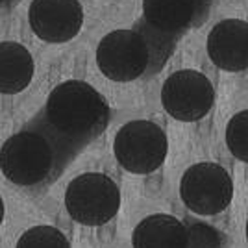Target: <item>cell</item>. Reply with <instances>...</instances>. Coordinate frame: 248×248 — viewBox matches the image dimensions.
Wrapping results in <instances>:
<instances>
[{
	"label": "cell",
	"mask_w": 248,
	"mask_h": 248,
	"mask_svg": "<svg viewBox=\"0 0 248 248\" xmlns=\"http://www.w3.org/2000/svg\"><path fill=\"white\" fill-rule=\"evenodd\" d=\"M37 117L62 143L80 154L104 134L111 121V109L93 85L67 80L52 89Z\"/></svg>",
	"instance_id": "cell-2"
},
{
	"label": "cell",
	"mask_w": 248,
	"mask_h": 248,
	"mask_svg": "<svg viewBox=\"0 0 248 248\" xmlns=\"http://www.w3.org/2000/svg\"><path fill=\"white\" fill-rule=\"evenodd\" d=\"M180 198L187 209L197 215H218L232 204V176L224 167L211 161L191 165L180 180Z\"/></svg>",
	"instance_id": "cell-6"
},
{
	"label": "cell",
	"mask_w": 248,
	"mask_h": 248,
	"mask_svg": "<svg viewBox=\"0 0 248 248\" xmlns=\"http://www.w3.org/2000/svg\"><path fill=\"white\" fill-rule=\"evenodd\" d=\"M226 145L230 152L237 157L239 161H248V111L243 109L235 113L226 128Z\"/></svg>",
	"instance_id": "cell-14"
},
{
	"label": "cell",
	"mask_w": 248,
	"mask_h": 248,
	"mask_svg": "<svg viewBox=\"0 0 248 248\" xmlns=\"http://www.w3.org/2000/svg\"><path fill=\"white\" fill-rule=\"evenodd\" d=\"M211 0H143V21L167 39H178L204 24Z\"/></svg>",
	"instance_id": "cell-9"
},
{
	"label": "cell",
	"mask_w": 248,
	"mask_h": 248,
	"mask_svg": "<svg viewBox=\"0 0 248 248\" xmlns=\"http://www.w3.org/2000/svg\"><path fill=\"white\" fill-rule=\"evenodd\" d=\"M33 58L21 43H0V93L17 94L30 85L33 78Z\"/></svg>",
	"instance_id": "cell-12"
},
{
	"label": "cell",
	"mask_w": 248,
	"mask_h": 248,
	"mask_svg": "<svg viewBox=\"0 0 248 248\" xmlns=\"http://www.w3.org/2000/svg\"><path fill=\"white\" fill-rule=\"evenodd\" d=\"M31 31L46 43H67L83 26L80 0H31L28 10Z\"/></svg>",
	"instance_id": "cell-10"
},
{
	"label": "cell",
	"mask_w": 248,
	"mask_h": 248,
	"mask_svg": "<svg viewBox=\"0 0 248 248\" xmlns=\"http://www.w3.org/2000/svg\"><path fill=\"white\" fill-rule=\"evenodd\" d=\"M76 152L62 143L35 115L0 148V170L11 184L31 191L52 186Z\"/></svg>",
	"instance_id": "cell-1"
},
{
	"label": "cell",
	"mask_w": 248,
	"mask_h": 248,
	"mask_svg": "<svg viewBox=\"0 0 248 248\" xmlns=\"http://www.w3.org/2000/svg\"><path fill=\"white\" fill-rule=\"evenodd\" d=\"M65 207L78 224L104 226L121 209V191L108 174L85 172L67 186Z\"/></svg>",
	"instance_id": "cell-4"
},
{
	"label": "cell",
	"mask_w": 248,
	"mask_h": 248,
	"mask_svg": "<svg viewBox=\"0 0 248 248\" xmlns=\"http://www.w3.org/2000/svg\"><path fill=\"white\" fill-rule=\"evenodd\" d=\"M215 104V89L206 74L182 69L165 80L161 87V106L167 113L182 123L204 119Z\"/></svg>",
	"instance_id": "cell-8"
},
{
	"label": "cell",
	"mask_w": 248,
	"mask_h": 248,
	"mask_svg": "<svg viewBox=\"0 0 248 248\" xmlns=\"http://www.w3.org/2000/svg\"><path fill=\"white\" fill-rule=\"evenodd\" d=\"M15 248H71V243L62 230L41 224L26 230L19 237Z\"/></svg>",
	"instance_id": "cell-13"
},
{
	"label": "cell",
	"mask_w": 248,
	"mask_h": 248,
	"mask_svg": "<svg viewBox=\"0 0 248 248\" xmlns=\"http://www.w3.org/2000/svg\"><path fill=\"white\" fill-rule=\"evenodd\" d=\"M207 56L218 69L241 73L248 67V22L224 19L207 35Z\"/></svg>",
	"instance_id": "cell-11"
},
{
	"label": "cell",
	"mask_w": 248,
	"mask_h": 248,
	"mask_svg": "<svg viewBox=\"0 0 248 248\" xmlns=\"http://www.w3.org/2000/svg\"><path fill=\"white\" fill-rule=\"evenodd\" d=\"M4 200H2V197H0V226H2V220H4Z\"/></svg>",
	"instance_id": "cell-16"
},
{
	"label": "cell",
	"mask_w": 248,
	"mask_h": 248,
	"mask_svg": "<svg viewBox=\"0 0 248 248\" xmlns=\"http://www.w3.org/2000/svg\"><path fill=\"white\" fill-rule=\"evenodd\" d=\"M218 235L206 224L187 226L180 218L154 213L134 228L132 248H218Z\"/></svg>",
	"instance_id": "cell-7"
},
{
	"label": "cell",
	"mask_w": 248,
	"mask_h": 248,
	"mask_svg": "<svg viewBox=\"0 0 248 248\" xmlns=\"http://www.w3.org/2000/svg\"><path fill=\"white\" fill-rule=\"evenodd\" d=\"M176 41L154 31L143 19L134 28L104 35L96 46V65L111 82H135L157 74L172 56Z\"/></svg>",
	"instance_id": "cell-3"
},
{
	"label": "cell",
	"mask_w": 248,
	"mask_h": 248,
	"mask_svg": "<svg viewBox=\"0 0 248 248\" xmlns=\"http://www.w3.org/2000/svg\"><path fill=\"white\" fill-rule=\"evenodd\" d=\"M19 0H0V10H10Z\"/></svg>",
	"instance_id": "cell-15"
},
{
	"label": "cell",
	"mask_w": 248,
	"mask_h": 248,
	"mask_svg": "<svg viewBox=\"0 0 248 248\" xmlns=\"http://www.w3.org/2000/svg\"><path fill=\"white\" fill-rule=\"evenodd\" d=\"M117 163L132 174H152L165 163L169 139L152 121H130L119 128L113 141Z\"/></svg>",
	"instance_id": "cell-5"
}]
</instances>
